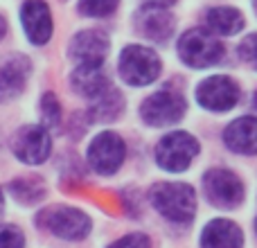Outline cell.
<instances>
[{
    "label": "cell",
    "mask_w": 257,
    "mask_h": 248,
    "mask_svg": "<svg viewBox=\"0 0 257 248\" xmlns=\"http://www.w3.org/2000/svg\"><path fill=\"white\" fill-rule=\"evenodd\" d=\"M205 196L219 208H237L244 199V185L228 169H212L203 178Z\"/></svg>",
    "instance_id": "cell-7"
},
{
    "label": "cell",
    "mask_w": 257,
    "mask_h": 248,
    "mask_svg": "<svg viewBox=\"0 0 257 248\" xmlns=\"http://www.w3.org/2000/svg\"><path fill=\"white\" fill-rule=\"evenodd\" d=\"M255 7H257V0H255Z\"/></svg>",
    "instance_id": "cell-30"
},
{
    "label": "cell",
    "mask_w": 257,
    "mask_h": 248,
    "mask_svg": "<svg viewBox=\"0 0 257 248\" xmlns=\"http://www.w3.org/2000/svg\"><path fill=\"white\" fill-rule=\"evenodd\" d=\"M151 203L169 221L185 223L196 212V194L185 183H158L151 187Z\"/></svg>",
    "instance_id": "cell-1"
},
{
    "label": "cell",
    "mask_w": 257,
    "mask_h": 248,
    "mask_svg": "<svg viewBox=\"0 0 257 248\" xmlns=\"http://www.w3.org/2000/svg\"><path fill=\"white\" fill-rule=\"evenodd\" d=\"M196 99L203 108L208 111H228L237 104L239 99V86L230 79V77H210V79L201 81L196 88Z\"/></svg>",
    "instance_id": "cell-9"
},
{
    "label": "cell",
    "mask_w": 257,
    "mask_h": 248,
    "mask_svg": "<svg viewBox=\"0 0 257 248\" xmlns=\"http://www.w3.org/2000/svg\"><path fill=\"white\" fill-rule=\"evenodd\" d=\"M72 86L90 99H97L111 88L102 68H77L72 75Z\"/></svg>",
    "instance_id": "cell-17"
},
{
    "label": "cell",
    "mask_w": 257,
    "mask_h": 248,
    "mask_svg": "<svg viewBox=\"0 0 257 248\" xmlns=\"http://www.w3.org/2000/svg\"><path fill=\"white\" fill-rule=\"evenodd\" d=\"M239 54H241L244 61L253 63V66L257 68V34H250V36H246V39L241 41Z\"/></svg>",
    "instance_id": "cell-25"
},
{
    "label": "cell",
    "mask_w": 257,
    "mask_h": 248,
    "mask_svg": "<svg viewBox=\"0 0 257 248\" xmlns=\"http://www.w3.org/2000/svg\"><path fill=\"white\" fill-rule=\"evenodd\" d=\"M117 7V0H79V12L86 16H106Z\"/></svg>",
    "instance_id": "cell-22"
},
{
    "label": "cell",
    "mask_w": 257,
    "mask_h": 248,
    "mask_svg": "<svg viewBox=\"0 0 257 248\" xmlns=\"http://www.w3.org/2000/svg\"><path fill=\"white\" fill-rule=\"evenodd\" d=\"M124 140L117 133H99L88 147V160L97 174H115L124 163Z\"/></svg>",
    "instance_id": "cell-8"
},
{
    "label": "cell",
    "mask_w": 257,
    "mask_h": 248,
    "mask_svg": "<svg viewBox=\"0 0 257 248\" xmlns=\"http://www.w3.org/2000/svg\"><path fill=\"white\" fill-rule=\"evenodd\" d=\"M120 111H122V95L113 88H108L104 95L93 99V106H90V115L95 117V122L115 120L120 115Z\"/></svg>",
    "instance_id": "cell-19"
},
{
    "label": "cell",
    "mask_w": 257,
    "mask_h": 248,
    "mask_svg": "<svg viewBox=\"0 0 257 248\" xmlns=\"http://www.w3.org/2000/svg\"><path fill=\"white\" fill-rule=\"evenodd\" d=\"M156 5H169V3H174V0H154Z\"/></svg>",
    "instance_id": "cell-27"
},
{
    "label": "cell",
    "mask_w": 257,
    "mask_h": 248,
    "mask_svg": "<svg viewBox=\"0 0 257 248\" xmlns=\"http://www.w3.org/2000/svg\"><path fill=\"white\" fill-rule=\"evenodd\" d=\"M136 27L142 36L163 43L174 34V16L160 5H147L136 14Z\"/></svg>",
    "instance_id": "cell-12"
},
{
    "label": "cell",
    "mask_w": 257,
    "mask_h": 248,
    "mask_svg": "<svg viewBox=\"0 0 257 248\" xmlns=\"http://www.w3.org/2000/svg\"><path fill=\"white\" fill-rule=\"evenodd\" d=\"M41 113H43V120L50 129H54L61 120V108H59L57 102V95L54 93H45L43 95V102H41Z\"/></svg>",
    "instance_id": "cell-21"
},
{
    "label": "cell",
    "mask_w": 257,
    "mask_h": 248,
    "mask_svg": "<svg viewBox=\"0 0 257 248\" xmlns=\"http://www.w3.org/2000/svg\"><path fill=\"white\" fill-rule=\"evenodd\" d=\"M9 190H12L14 199L21 201V203H36L45 196L43 183L36 181V178H18L9 185Z\"/></svg>",
    "instance_id": "cell-20"
},
{
    "label": "cell",
    "mask_w": 257,
    "mask_h": 248,
    "mask_svg": "<svg viewBox=\"0 0 257 248\" xmlns=\"http://www.w3.org/2000/svg\"><path fill=\"white\" fill-rule=\"evenodd\" d=\"M255 228H257V221H255Z\"/></svg>",
    "instance_id": "cell-31"
},
{
    "label": "cell",
    "mask_w": 257,
    "mask_h": 248,
    "mask_svg": "<svg viewBox=\"0 0 257 248\" xmlns=\"http://www.w3.org/2000/svg\"><path fill=\"white\" fill-rule=\"evenodd\" d=\"M21 21L27 39L34 45H43L52 36V16L43 0H27L21 9Z\"/></svg>",
    "instance_id": "cell-13"
},
{
    "label": "cell",
    "mask_w": 257,
    "mask_h": 248,
    "mask_svg": "<svg viewBox=\"0 0 257 248\" xmlns=\"http://www.w3.org/2000/svg\"><path fill=\"white\" fill-rule=\"evenodd\" d=\"M223 142L232 151L244 156L257 154V120L255 117H239L223 131Z\"/></svg>",
    "instance_id": "cell-15"
},
{
    "label": "cell",
    "mask_w": 257,
    "mask_h": 248,
    "mask_svg": "<svg viewBox=\"0 0 257 248\" xmlns=\"http://www.w3.org/2000/svg\"><path fill=\"white\" fill-rule=\"evenodd\" d=\"M120 75L131 86H147L160 75V59L154 50L128 45L120 54Z\"/></svg>",
    "instance_id": "cell-3"
},
{
    "label": "cell",
    "mask_w": 257,
    "mask_h": 248,
    "mask_svg": "<svg viewBox=\"0 0 257 248\" xmlns=\"http://www.w3.org/2000/svg\"><path fill=\"white\" fill-rule=\"evenodd\" d=\"M178 54L190 68H210L223 57V45L205 30H187L178 41Z\"/></svg>",
    "instance_id": "cell-2"
},
{
    "label": "cell",
    "mask_w": 257,
    "mask_h": 248,
    "mask_svg": "<svg viewBox=\"0 0 257 248\" xmlns=\"http://www.w3.org/2000/svg\"><path fill=\"white\" fill-rule=\"evenodd\" d=\"M106 54H108V36L102 30H84L72 41L70 57L79 63L77 68H102Z\"/></svg>",
    "instance_id": "cell-11"
},
{
    "label": "cell",
    "mask_w": 257,
    "mask_h": 248,
    "mask_svg": "<svg viewBox=\"0 0 257 248\" xmlns=\"http://www.w3.org/2000/svg\"><path fill=\"white\" fill-rule=\"evenodd\" d=\"M253 104H255V106H257V93H255V97H253Z\"/></svg>",
    "instance_id": "cell-29"
},
{
    "label": "cell",
    "mask_w": 257,
    "mask_h": 248,
    "mask_svg": "<svg viewBox=\"0 0 257 248\" xmlns=\"http://www.w3.org/2000/svg\"><path fill=\"white\" fill-rule=\"evenodd\" d=\"M3 34H5V21L0 18V39H3Z\"/></svg>",
    "instance_id": "cell-26"
},
{
    "label": "cell",
    "mask_w": 257,
    "mask_h": 248,
    "mask_svg": "<svg viewBox=\"0 0 257 248\" xmlns=\"http://www.w3.org/2000/svg\"><path fill=\"white\" fill-rule=\"evenodd\" d=\"M108 248H149V239L142 232H133V235H126L122 239H117L115 244H111Z\"/></svg>",
    "instance_id": "cell-24"
},
{
    "label": "cell",
    "mask_w": 257,
    "mask_h": 248,
    "mask_svg": "<svg viewBox=\"0 0 257 248\" xmlns=\"http://www.w3.org/2000/svg\"><path fill=\"white\" fill-rule=\"evenodd\" d=\"M185 113V99L174 90H160L154 93L151 97L145 99L140 106L142 120L151 127H163V124H174L178 122Z\"/></svg>",
    "instance_id": "cell-6"
},
{
    "label": "cell",
    "mask_w": 257,
    "mask_h": 248,
    "mask_svg": "<svg viewBox=\"0 0 257 248\" xmlns=\"http://www.w3.org/2000/svg\"><path fill=\"white\" fill-rule=\"evenodd\" d=\"M0 212H3V192H0Z\"/></svg>",
    "instance_id": "cell-28"
},
{
    "label": "cell",
    "mask_w": 257,
    "mask_h": 248,
    "mask_svg": "<svg viewBox=\"0 0 257 248\" xmlns=\"http://www.w3.org/2000/svg\"><path fill=\"white\" fill-rule=\"evenodd\" d=\"M39 223L45 226L52 235L61 237V239H84L90 232V219L81 210L75 208H48L39 217Z\"/></svg>",
    "instance_id": "cell-5"
},
{
    "label": "cell",
    "mask_w": 257,
    "mask_h": 248,
    "mask_svg": "<svg viewBox=\"0 0 257 248\" xmlns=\"http://www.w3.org/2000/svg\"><path fill=\"white\" fill-rule=\"evenodd\" d=\"M199 154V142L190 133H169L156 147V160L167 172H183L190 167L194 156Z\"/></svg>",
    "instance_id": "cell-4"
},
{
    "label": "cell",
    "mask_w": 257,
    "mask_h": 248,
    "mask_svg": "<svg viewBox=\"0 0 257 248\" xmlns=\"http://www.w3.org/2000/svg\"><path fill=\"white\" fill-rule=\"evenodd\" d=\"M241 244H244V235H241L239 226L228 219L210 221L201 235L203 248H241Z\"/></svg>",
    "instance_id": "cell-16"
},
{
    "label": "cell",
    "mask_w": 257,
    "mask_h": 248,
    "mask_svg": "<svg viewBox=\"0 0 257 248\" xmlns=\"http://www.w3.org/2000/svg\"><path fill=\"white\" fill-rule=\"evenodd\" d=\"M12 149L23 163L39 165L48 160L50 151H52V140H50L48 131L43 127L30 124V127H23L16 133V138L12 142Z\"/></svg>",
    "instance_id": "cell-10"
},
{
    "label": "cell",
    "mask_w": 257,
    "mask_h": 248,
    "mask_svg": "<svg viewBox=\"0 0 257 248\" xmlns=\"http://www.w3.org/2000/svg\"><path fill=\"white\" fill-rule=\"evenodd\" d=\"M205 23H208V27L214 34L230 36L237 34L244 27V16L232 7H212L208 12V16H205Z\"/></svg>",
    "instance_id": "cell-18"
},
{
    "label": "cell",
    "mask_w": 257,
    "mask_h": 248,
    "mask_svg": "<svg viewBox=\"0 0 257 248\" xmlns=\"http://www.w3.org/2000/svg\"><path fill=\"white\" fill-rule=\"evenodd\" d=\"M25 237L14 226H0V248H23Z\"/></svg>",
    "instance_id": "cell-23"
},
{
    "label": "cell",
    "mask_w": 257,
    "mask_h": 248,
    "mask_svg": "<svg viewBox=\"0 0 257 248\" xmlns=\"http://www.w3.org/2000/svg\"><path fill=\"white\" fill-rule=\"evenodd\" d=\"M30 59L21 54H9L0 63V99H12L25 88L30 77Z\"/></svg>",
    "instance_id": "cell-14"
}]
</instances>
